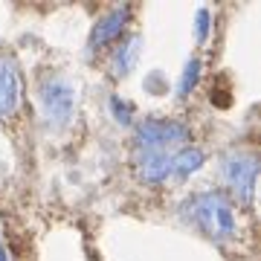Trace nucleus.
Wrapping results in <instances>:
<instances>
[{
    "label": "nucleus",
    "instance_id": "obj_1",
    "mask_svg": "<svg viewBox=\"0 0 261 261\" xmlns=\"http://www.w3.org/2000/svg\"><path fill=\"white\" fill-rule=\"evenodd\" d=\"M183 215H186V221H192L212 241H226V238L235 235L232 206L226 203V197L218 195V192H200V195H195L183 206Z\"/></svg>",
    "mask_w": 261,
    "mask_h": 261
},
{
    "label": "nucleus",
    "instance_id": "obj_2",
    "mask_svg": "<svg viewBox=\"0 0 261 261\" xmlns=\"http://www.w3.org/2000/svg\"><path fill=\"white\" fill-rule=\"evenodd\" d=\"M189 140V128L171 119H148L137 128V145L140 151L154 154H177L180 145Z\"/></svg>",
    "mask_w": 261,
    "mask_h": 261
},
{
    "label": "nucleus",
    "instance_id": "obj_3",
    "mask_svg": "<svg viewBox=\"0 0 261 261\" xmlns=\"http://www.w3.org/2000/svg\"><path fill=\"white\" fill-rule=\"evenodd\" d=\"M41 102H44L49 122L67 125L70 116H73V87L64 79H47L44 87H41Z\"/></svg>",
    "mask_w": 261,
    "mask_h": 261
},
{
    "label": "nucleus",
    "instance_id": "obj_4",
    "mask_svg": "<svg viewBox=\"0 0 261 261\" xmlns=\"http://www.w3.org/2000/svg\"><path fill=\"white\" fill-rule=\"evenodd\" d=\"M224 174H226V180L241 192L244 200H250L252 189H255V174H258L255 157H250V154H232V157L224 163Z\"/></svg>",
    "mask_w": 261,
    "mask_h": 261
},
{
    "label": "nucleus",
    "instance_id": "obj_5",
    "mask_svg": "<svg viewBox=\"0 0 261 261\" xmlns=\"http://www.w3.org/2000/svg\"><path fill=\"white\" fill-rule=\"evenodd\" d=\"M18 102H20V79L15 73V67L6 58H0V116L15 113Z\"/></svg>",
    "mask_w": 261,
    "mask_h": 261
},
{
    "label": "nucleus",
    "instance_id": "obj_6",
    "mask_svg": "<svg viewBox=\"0 0 261 261\" xmlns=\"http://www.w3.org/2000/svg\"><path fill=\"white\" fill-rule=\"evenodd\" d=\"M128 18H130V9H128V6H125V9L108 12V15H105L99 23H96L93 38H90V49H99V47H105V44H111L116 35H122V29H125Z\"/></svg>",
    "mask_w": 261,
    "mask_h": 261
},
{
    "label": "nucleus",
    "instance_id": "obj_7",
    "mask_svg": "<svg viewBox=\"0 0 261 261\" xmlns=\"http://www.w3.org/2000/svg\"><path fill=\"white\" fill-rule=\"evenodd\" d=\"M140 44H142L140 35H130L128 44H122V47L116 49V56H113V73L116 75H125L130 67H134V61L140 56Z\"/></svg>",
    "mask_w": 261,
    "mask_h": 261
},
{
    "label": "nucleus",
    "instance_id": "obj_8",
    "mask_svg": "<svg viewBox=\"0 0 261 261\" xmlns=\"http://www.w3.org/2000/svg\"><path fill=\"white\" fill-rule=\"evenodd\" d=\"M200 163H203V154L197 148H180L177 154H174V171H177V174L195 171V168H200Z\"/></svg>",
    "mask_w": 261,
    "mask_h": 261
},
{
    "label": "nucleus",
    "instance_id": "obj_9",
    "mask_svg": "<svg viewBox=\"0 0 261 261\" xmlns=\"http://www.w3.org/2000/svg\"><path fill=\"white\" fill-rule=\"evenodd\" d=\"M197 73H200V61L192 58V61L186 64V75H183V82H180V93H183V96H186L189 90L197 84Z\"/></svg>",
    "mask_w": 261,
    "mask_h": 261
},
{
    "label": "nucleus",
    "instance_id": "obj_10",
    "mask_svg": "<svg viewBox=\"0 0 261 261\" xmlns=\"http://www.w3.org/2000/svg\"><path fill=\"white\" fill-rule=\"evenodd\" d=\"M113 111H116V116H119V122H130V119H128L130 108H125V105H119V99H113Z\"/></svg>",
    "mask_w": 261,
    "mask_h": 261
},
{
    "label": "nucleus",
    "instance_id": "obj_11",
    "mask_svg": "<svg viewBox=\"0 0 261 261\" xmlns=\"http://www.w3.org/2000/svg\"><path fill=\"white\" fill-rule=\"evenodd\" d=\"M197 35L200 38L206 35V12H200V29H197Z\"/></svg>",
    "mask_w": 261,
    "mask_h": 261
}]
</instances>
